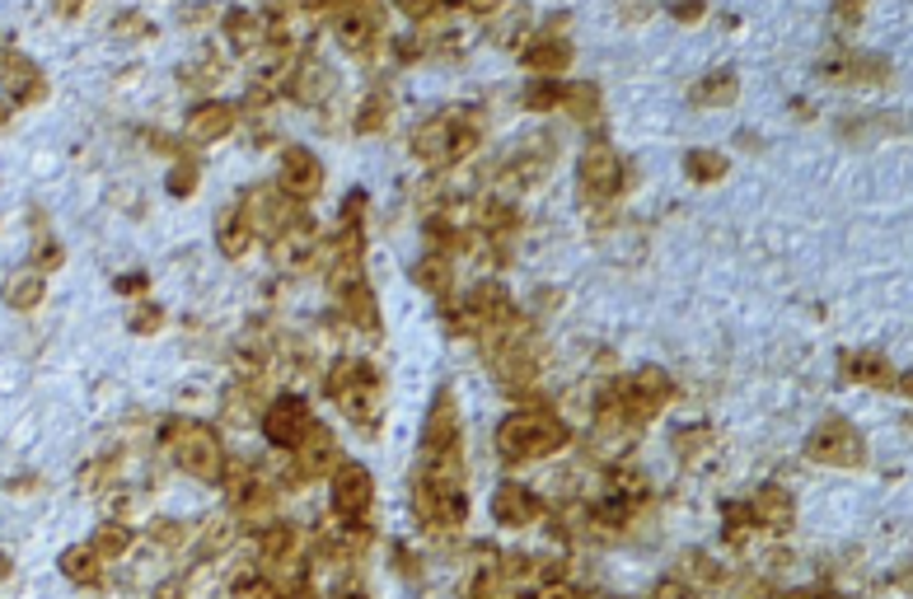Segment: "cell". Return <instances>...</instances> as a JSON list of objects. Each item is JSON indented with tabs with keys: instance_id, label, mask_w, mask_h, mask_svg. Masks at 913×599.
<instances>
[{
	"instance_id": "obj_41",
	"label": "cell",
	"mask_w": 913,
	"mask_h": 599,
	"mask_svg": "<svg viewBox=\"0 0 913 599\" xmlns=\"http://www.w3.org/2000/svg\"><path fill=\"white\" fill-rule=\"evenodd\" d=\"M562 80H539L534 90H525V109H557Z\"/></svg>"
},
{
	"instance_id": "obj_11",
	"label": "cell",
	"mask_w": 913,
	"mask_h": 599,
	"mask_svg": "<svg viewBox=\"0 0 913 599\" xmlns=\"http://www.w3.org/2000/svg\"><path fill=\"white\" fill-rule=\"evenodd\" d=\"M371 506H375L371 468H365V464H342L338 473H332V510H338L347 524H361L365 516H371Z\"/></svg>"
},
{
	"instance_id": "obj_23",
	"label": "cell",
	"mask_w": 913,
	"mask_h": 599,
	"mask_svg": "<svg viewBox=\"0 0 913 599\" xmlns=\"http://www.w3.org/2000/svg\"><path fill=\"white\" fill-rule=\"evenodd\" d=\"M749 516H754V524H764V530H792L797 506L782 487H759L749 501Z\"/></svg>"
},
{
	"instance_id": "obj_46",
	"label": "cell",
	"mask_w": 913,
	"mask_h": 599,
	"mask_svg": "<svg viewBox=\"0 0 913 599\" xmlns=\"http://www.w3.org/2000/svg\"><path fill=\"white\" fill-rule=\"evenodd\" d=\"M421 52H427V33H403V38H394V57L398 61H417Z\"/></svg>"
},
{
	"instance_id": "obj_40",
	"label": "cell",
	"mask_w": 913,
	"mask_h": 599,
	"mask_svg": "<svg viewBox=\"0 0 913 599\" xmlns=\"http://www.w3.org/2000/svg\"><path fill=\"white\" fill-rule=\"evenodd\" d=\"M230 539H235V524L230 520H211V530L202 539V557H216L221 549H230Z\"/></svg>"
},
{
	"instance_id": "obj_42",
	"label": "cell",
	"mask_w": 913,
	"mask_h": 599,
	"mask_svg": "<svg viewBox=\"0 0 913 599\" xmlns=\"http://www.w3.org/2000/svg\"><path fill=\"white\" fill-rule=\"evenodd\" d=\"M684 576H694V580H702V586H712V580H722V567H717V562H708V553H689V557H684Z\"/></svg>"
},
{
	"instance_id": "obj_37",
	"label": "cell",
	"mask_w": 913,
	"mask_h": 599,
	"mask_svg": "<svg viewBox=\"0 0 913 599\" xmlns=\"http://www.w3.org/2000/svg\"><path fill=\"white\" fill-rule=\"evenodd\" d=\"M384 122H390V99H384V94H371V99L361 103V113H357V132H361V136L384 132Z\"/></svg>"
},
{
	"instance_id": "obj_28",
	"label": "cell",
	"mask_w": 913,
	"mask_h": 599,
	"mask_svg": "<svg viewBox=\"0 0 913 599\" xmlns=\"http://www.w3.org/2000/svg\"><path fill=\"white\" fill-rule=\"evenodd\" d=\"M61 576L76 580V586H99V580H103V557L90 549V543H76V549L61 553Z\"/></svg>"
},
{
	"instance_id": "obj_34",
	"label": "cell",
	"mask_w": 913,
	"mask_h": 599,
	"mask_svg": "<svg viewBox=\"0 0 913 599\" xmlns=\"http://www.w3.org/2000/svg\"><path fill=\"white\" fill-rule=\"evenodd\" d=\"M684 173H689V183H717L726 173V155L722 150H689L684 155Z\"/></svg>"
},
{
	"instance_id": "obj_53",
	"label": "cell",
	"mask_w": 913,
	"mask_h": 599,
	"mask_svg": "<svg viewBox=\"0 0 913 599\" xmlns=\"http://www.w3.org/2000/svg\"><path fill=\"white\" fill-rule=\"evenodd\" d=\"M782 599H834V595H824V590H792V595H782Z\"/></svg>"
},
{
	"instance_id": "obj_21",
	"label": "cell",
	"mask_w": 913,
	"mask_h": 599,
	"mask_svg": "<svg viewBox=\"0 0 913 599\" xmlns=\"http://www.w3.org/2000/svg\"><path fill=\"white\" fill-rule=\"evenodd\" d=\"M235 122H239V109H235V103L206 99L202 109H192V113H188V136H192V140H221V136H230V132H235Z\"/></svg>"
},
{
	"instance_id": "obj_10",
	"label": "cell",
	"mask_w": 913,
	"mask_h": 599,
	"mask_svg": "<svg viewBox=\"0 0 913 599\" xmlns=\"http://www.w3.org/2000/svg\"><path fill=\"white\" fill-rule=\"evenodd\" d=\"M332 38L351 57H365L384 38V10L380 5H342L332 10Z\"/></svg>"
},
{
	"instance_id": "obj_31",
	"label": "cell",
	"mask_w": 913,
	"mask_h": 599,
	"mask_svg": "<svg viewBox=\"0 0 913 599\" xmlns=\"http://www.w3.org/2000/svg\"><path fill=\"white\" fill-rule=\"evenodd\" d=\"M225 38H230L239 52H253L258 43H268V20L249 10H230L225 14Z\"/></svg>"
},
{
	"instance_id": "obj_17",
	"label": "cell",
	"mask_w": 913,
	"mask_h": 599,
	"mask_svg": "<svg viewBox=\"0 0 913 599\" xmlns=\"http://www.w3.org/2000/svg\"><path fill=\"white\" fill-rule=\"evenodd\" d=\"M492 516H497V524H506V530H525V524H534L543 516V501L525 483H501L492 491Z\"/></svg>"
},
{
	"instance_id": "obj_57",
	"label": "cell",
	"mask_w": 913,
	"mask_h": 599,
	"mask_svg": "<svg viewBox=\"0 0 913 599\" xmlns=\"http://www.w3.org/2000/svg\"><path fill=\"white\" fill-rule=\"evenodd\" d=\"M0 127H5V109H0Z\"/></svg>"
},
{
	"instance_id": "obj_49",
	"label": "cell",
	"mask_w": 913,
	"mask_h": 599,
	"mask_svg": "<svg viewBox=\"0 0 913 599\" xmlns=\"http://www.w3.org/2000/svg\"><path fill=\"white\" fill-rule=\"evenodd\" d=\"M155 539H160L165 549H173V543H183V530L173 520H160V524H155Z\"/></svg>"
},
{
	"instance_id": "obj_48",
	"label": "cell",
	"mask_w": 913,
	"mask_h": 599,
	"mask_svg": "<svg viewBox=\"0 0 913 599\" xmlns=\"http://www.w3.org/2000/svg\"><path fill=\"white\" fill-rule=\"evenodd\" d=\"M403 14H408L413 24H436V20H450V10H446V5H403Z\"/></svg>"
},
{
	"instance_id": "obj_44",
	"label": "cell",
	"mask_w": 913,
	"mask_h": 599,
	"mask_svg": "<svg viewBox=\"0 0 913 599\" xmlns=\"http://www.w3.org/2000/svg\"><path fill=\"white\" fill-rule=\"evenodd\" d=\"M749 530H754L749 506H726V539H731V543H745Z\"/></svg>"
},
{
	"instance_id": "obj_4",
	"label": "cell",
	"mask_w": 913,
	"mask_h": 599,
	"mask_svg": "<svg viewBox=\"0 0 913 599\" xmlns=\"http://www.w3.org/2000/svg\"><path fill=\"white\" fill-rule=\"evenodd\" d=\"M328 394L338 398V408L371 431L380 421V375L365 361H332L328 370Z\"/></svg>"
},
{
	"instance_id": "obj_50",
	"label": "cell",
	"mask_w": 913,
	"mask_h": 599,
	"mask_svg": "<svg viewBox=\"0 0 913 599\" xmlns=\"http://www.w3.org/2000/svg\"><path fill=\"white\" fill-rule=\"evenodd\" d=\"M834 20H838V24H857V20H863V5H838V10H834Z\"/></svg>"
},
{
	"instance_id": "obj_35",
	"label": "cell",
	"mask_w": 913,
	"mask_h": 599,
	"mask_svg": "<svg viewBox=\"0 0 913 599\" xmlns=\"http://www.w3.org/2000/svg\"><path fill=\"white\" fill-rule=\"evenodd\" d=\"M338 309H342L347 319L357 324L361 332H380V309H375V295H371V286H365V291H357V295H347V300H338Z\"/></svg>"
},
{
	"instance_id": "obj_15",
	"label": "cell",
	"mask_w": 913,
	"mask_h": 599,
	"mask_svg": "<svg viewBox=\"0 0 913 599\" xmlns=\"http://www.w3.org/2000/svg\"><path fill=\"white\" fill-rule=\"evenodd\" d=\"M277 188L286 192L291 202H309V197H319V188H324V165L314 160L309 150L291 146L286 155H281V179H277Z\"/></svg>"
},
{
	"instance_id": "obj_32",
	"label": "cell",
	"mask_w": 913,
	"mask_h": 599,
	"mask_svg": "<svg viewBox=\"0 0 913 599\" xmlns=\"http://www.w3.org/2000/svg\"><path fill=\"white\" fill-rule=\"evenodd\" d=\"M328 70L319 66V61H295V70H291V80H286V90L301 99V103H319L324 94H328Z\"/></svg>"
},
{
	"instance_id": "obj_25",
	"label": "cell",
	"mask_w": 913,
	"mask_h": 599,
	"mask_svg": "<svg viewBox=\"0 0 913 599\" xmlns=\"http://www.w3.org/2000/svg\"><path fill=\"white\" fill-rule=\"evenodd\" d=\"M295 549H301V534H295V524L272 520L268 530H258V562H262V567H281L286 557H295Z\"/></svg>"
},
{
	"instance_id": "obj_14",
	"label": "cell",
	"mask_w": 913,
	"mask_h": 599,
	"mask_svg": "<svg viewBox=\"0 0 913 599\" xmlns=\"http://www.w3.org/2000/svg\"><path fill=\"white\" fill-rule=\"evenodd\" d=\"M886 70H890L886 57H867V52H853V47H838L820 61V76L830 84H881Z\"/></svg>"
},
{
	"instance_id": "obj_9",
	"label": "cell",
	"mask_w": 913,
	"mask_h": 599,
	"mask_svg": "<svg viewBox=\"0 0 913 599\" xmlns=\"http://www.w3.org/2000/svg\"><path fill=\"white\" fill-rule=\"evenodd\" d=\"M239 216L249 221V230H253V239L262 235V239H281L286 235V225L301 216L295 211V202L286 197L281 188H253V192H244V202H239Z\"/></svg>"
},
{
	"instance_id": "obj_54",
	"label": "cell",
	"mask_w": 913,
	"mask_h": 599,
	"mask_svg": "<svg viewBox=\"0 0 913 599\" xmlns=\"http://www.w3.org/2000/svg\"><path fill=\"white\" fill-rule=\"evenodd\" d=\"M10 572H14V562H10V553H0V580H10Z\"/></svg>"
},
{
	"instance_id": "obj_45",
	"label": "cell",
	"mask_w": 913,
	"mask_h": 599,
	"mask_svg": "<svg viewBox=\"0 0 913 599\" xmlns=\"http://www.w3.org/2000/svg\"><path fill=\"white\" fill-rule=\"evenodd\" d=\"M160 324H165V314L155 309V305H136V309L127 314V328H132V332H155Z\"/></svg>"
},
{
	"instance_id": "obj_26",
	"label": "cell",
	"mask_w": 913,
	"mask_h": 599,
	"mask_svg": "<svg viewBox=\"0 0 913 599\" xmlns=\"http://www.w3.org/2000/svg\"><path fill=\"white\" fill-rule=\"evenodd\" d=\"M735 94H741V80H735V70H712V76H702L689 99H694V109H726V103H735Z\"/></svg>"
},
{
	"instance_id": "obj_29",
	"label": "cell",
	"mask_w": 913,
	"mask_h": 599,
	"mask_svg": "<svg viewBox=\"0 0 913 599\" xmlns=\"http://www.w3.org/2000/svg\"><path fill=\"white\" fill-rule=\"evenodd\" d=\"M848 370H853V380H857V384H871V389H904V380L894 375V365H890L886 357H876V351H863V357H853Z\"/></svg>"
},
{
	"instance_id": "obj_5",
	"label": "cell",
	"mask_w": 913,
	"mask_h": 599,
	"mask_svg": "<svg viewBox=\"0 0 913 599\" xmlns=\"http://www.w3.org/2000/svg\"><path fill=\"white\" fill-rule=\"evenodd\" d=\"M609 394H613V408L623 412L628 427H642V421H652L665 403L675 398V380L665 375L661 365H642L638 375H623Z\"/></svg>"
},
{
	"instance_id": "obj_22",
	"label": "cell",
	"mask_w": 913,
	"mask_h": 599,
	"mask_svg": "<svg viewBox=\"0 0 913 599\" xmlns=\"http://www.w3.org/2000/svg\"><path fill=\"white\" fill-rule=\"evenodd\" d=\"M549 165H553V155H549V136H539V140H530L511 165L501 169V183H511V188H534L543 173H549Z\"/></svg>"
},
{
	"instance_id": "obj_43",
	"label": "cell",
	"mask_w": 913,
	"mask_h": 599,
	"mask_svg": "<svg viewBox=\"0 0 913 599\" xmlns=\"http://www.w3.org/2000/svg\"><path fill=\"white\" fill-rule=\"evenodd\" d=\"M113 33H127V38H155V24L146 20V14L127 10V14H117V20H113Z\"/></svg>"
},
{
	"instance_id": "obj_16",
	"label": "cell",
	"mask_w": 913,
	"mask_h": 599,
	"mask_svg": "<svg viewBox=\"0 0 913 599\" xmlns=\"http://www.w3.org/2000/svg\"><path fill=\"white\" fill-rule=\"evenodd\" d=\"M454 122L460 113H436L413 132V155L427 169H446L450 165V140H454Z\"/></svg>"
},
{
	"instance_id": "obj_7",
	"label": "cell",
	"mask_w": 913,
	"mask_h": 599,
	"mask_svg": "<svg viewBox=\"0 0 913 599\" xmlns=\"http://www.w3.org/2000/svg\"><path fill=\"white\" fill-rule=\"evenodd\" d=\"M511 300H506V291L501 286H473L464 300H454V305H446V319H450V328L460 332V338H483V332L492 328V324H501V319H511Z\"/></svg>"
},
{
	"instance_id": "obj_52",
	"label": "cell",
	"mask_w": 913,
	"mask_h": 599,
	"mask_svg": "<svg viewBox=\"0 0 913 599\" xmlns=\"http://www.w3.org/2000/svg\"><path fill=\"white\" fill-rule=\"evenodd\" d=\"M675 20H679V24H698V20H702V5H689V10H675Z\"/></svg>"
},
{
	"instance_id": "obj_6",
	"label": "cell",
	"mask_w": 913,
	"mask_h": 599,
	"mask_svg": "<svg viewBox=\"0 0 913 599\" xmlns=\"http://www.w3.org/2000/svg\"><path fill=\"white\" fill-rule=\"evenodd\" d=\"M805 454H811L815 464H830V468H863L867 464V440L848 417H824L811 431V440H805Z\"/></svg>"
},
{
	"instance_id": "obj_19",
	"label": "cell",
	"mask_w": 913,
	"mask_h": 599,
	"mask_svg": "<svg viewBox=\"0 0 913 599\" xmlns=\"http://www.w3.org/2000/svg\"><path fill=\"white\" fill-rule=\"evenodd\" d=\"M520 61H525V70H534L539 80H557L562 70L572 66V47L562 38H553V33H539L534 43L520 47Z\"/></svg>"
},
{
	"instance_id": "obj_3",
	"label": "cell",
	"mask_w": 913,
	"mask_h": 599,
	"mask_svg": "<svg viewBox=\"0 0 913 599\" xmlns=\"http://www.w3.org/2000/svg\"><path fill=\"white\" fill-rule=\"evenodd\" d=\"M169 450H173V464H179L188 478L198 483H221L225 473V450H221V436L216 427H206V421H169Z\"/></svg>"
},
{
	"instance_id": "obj_27",
	"label": "cell",
	"mask_w": 913,
	"mask_h": 599,
	"mask_svg": "<svg viewBox=\"0 0 913 599\" xmlns=\"http://www.w3.org/2000/svg\"><path fill=\"white\" fill-rule=\"evenodd\" d=\"M249 244H253V230H249V221L239 216V206L221 211V221H216V249L225 258H244V253H249Z\"/></svg>"
},
{
	"instance_id": "obj_36",
	"label": "cell",
	"mask_w": 913,
	"mask_h": 599,
	"mask_svg": "<svg viewBox=\"0 0 913 599\" xmlns=\"http://www.w3.org/2000/svg\"><path fill=\"white\" fill-rule=\"evenodd\" d=\"M90 549L103 557V562H117L122 553L132 549V530L127 524H117V520H109V524H99V534L90 539Z\"/></svg>"
},
{
	"instance_id": "obj_47",
	"label": "cell",
	"mask_w": 913,
	"mask_h": 599,
	"mask_svg": "<svg viewBox=\"0 0 913 599\" xmlns=\"http://www.w3.org/2000/svg\"><path fill=\"white\" fill-rule=\"evenodd\" d=\"M652 599H698V590H694L684 576H665L661 586H656V595H652Z\"/></svg>"
},
{
	"instance_id": "obj_8",
	"label": "cell",
	"mask_w": 913,
	"mask_h": 599,
	"mask_svg": "<svg viewBox=\"0 0 913 599\" xmlns=\"http://www.w3.org/2000/svg\"><path fill=\"white\" fill-rule=\"evenodd\" d=\"M576 183H582L586 202H613L623 192V160L609 140H590L576 165Z\"/></svg>"
},
{
	"instance_id": "obj_56",
	"label": "cell",
	"mask_w": 913,
	"mask_h": 599,
	"mask_svg": "<svg viewBox=\"0 0 913 599\" xmlns=\"http://www.w3.org/2000/svg\"><path fill=\"white\" fill-rule=\"evenodd\" d=\"M5 57H10V47H5V43H0V66H5Z\"/></svg>"
},
{
	"instance_id": "obj_24",
	"label": "cell",
	"mask_w": 913,
	"mask_h": 599,
	"mask_svg": "<svg viewBox=\"0 0 913 599\" xmlns=\"http://www.w3.org/2000/svg\"><path fill=\"white\" fill-rule=\"evenodd\" d=\"M413 286H421L427 295H450L454 286V262H450V249H431L413 262Z\"/></svg>"
},
{
	"instance_id": "obj_20",
	"label": "cell",
	"mask_w": 913,
	"mask_h": 599,
	"mask_svg": "<svg viewBox=\"0 0 913 599\" xmlns=\"http://www.w3.org/2000/svg\"><path fill=\"white\" fill-rule=\"evenodd\" d=\"M446 445H460V412H454V394L450 389H441L431 398L427 431H421V450H446Z\"/></svg>"
},
{
	"instance_id": "obj_38",
	"label": "cell",
	"mask_w": 913,
	"mask_h": 599,
	"mask_svg": "<svg viewBox=\"0 0 913 599\" xmlns=\"http://www.w3.org/2000/svg\"><path fill=\"white\" fill-rule=\"evenodd\" d=\"M675 450H679V460H698L702 450H712V431L708 427H684V431H675Z\"/></svg>"
},
{
	"instance_id": "obj_12",
	"label": "cell",
	"mask_w": 913,
	"mask_h": 599,
	"mask_svg": "<svg viewBox=\"0 0 913 599\" xmlns=\"http://www.w3.org/2000/svg\"><path fill=\"white\" fill-rule=\"evenodd\" d=\"M342 468V454H338V440L324 421H309L305 436L295 440V478H332Z\"/></svg>"
},
{
	"instance_id": "obj_18",
	"label": "cell",
	"mask_w": 913,
	"mask_h": 599,
	"mask_svg": "<svg viewBox=\"0 0 913 599\" xmlns=\"http://www.w3.org/2000/svg\"><path fill=\"white\" fill-rule=\"evenodd\" d=\"M0 90H5L20 109H29V103H43L47 99V80H43V70L33 66L29 57H20V52H10L5 66H0Z\"/></svg>"
},
{
	"instance_id": "obj_55",
	"label": "cell",
	"mask_w": 913,
	"mask_h": 599,
	"mask_svg": "<svg viewBox=\"0 0 913 599\" xmlns=\"http://www.w3.org/2000/svg\"><path fill=\"white\" fill-rule=\"evenodd\" d=\"M338 599H365V595H361V590H347V595H338Z\"/></svg>"
},
{
	"instance_id": "obj_39",
	"label": "cell",
	"mask_w": 913,
	"mask_h": 599,
	"mask_svg": "<svg viewBox=\"0 0 913 599\" xmlns=\"http://www.w3.org/2000/svg\"><path fill=\"white\" fill-rule=\"evenodd\" d=\"M169 192L173 197H192L198 192V165H188V160H179L169 169Z\"/></svg>"
},
{
	"instance_id": "obj_13",
	"label": "cell",
	"mask_w": 913,
	"mask_h": 599,
	"mask_svg": "<svg viewBox=\"0 0 913 599\" xmlns=\"http://www.w3.org/2000/svg\"><path fill=\"white\" fill-rule=\"evenodd\" d=\"M309 427V408L301 394H277L268 408H262V436L272 440L277 450H295V440Z\"/></svg>"
},
{
	"instance_id": "obj_1",
	"label": "cell",
	"mask_w": 913,
	"mask_h": 599,
	"mask_svg": "<svg viewBox=\"0 0 913 599\" xmlns=\"http://www.w3.org/2000/svg\"><path fill=\"white\" fill-rule=\"evenodd\" d=\"M413 510L431 530H460L469 516V491H464V460L460 445L446 450H421L417 478H413Z\"/></svg>"
},
{
	"instance_id": "obj_30",
	"label": "cell",
	"mask_w": 913,
	"mask_h": 599,
	"mask_svg": "<svg viewBox=\"0 0 913 599\" xmlns=\"http://www.w3.org/2000/svg\"><path fill=\"white\" fill-rule=\"evenodd\" d=\"M557 109H567L576 122L600 117V84H590V80H567V84H562V94H557Z\"/></svg>"
},
{
	"instance_id": "obj_33",
	"label": "cell",
	"mask_w": 913,
	"mask_h": 599,
	"mask_svg": "<svg viewBox=\"0 0 913 599\" xmlns=\"http://www.w3.org/2000/svg\"><path fill=\"white\" fill-rule=\"evenodd\" d=\"M5 305H10V309H20V314L38 309V305H43V272H33V268L14 272V276L5 281Z\"/></svg>"
},
{
	"instance_id": "obj_51",
	"label": "cell",
	"mask_w": 913,
	"mask_h": 599,
	"mask_svg": "<svg viewBox=\"0 0 913 599\" xmlns=\"http://www.w3.org/2000/svg\"><path fill=\"white\" fill-rule=\"evenodd\" d=\"M539 599H586L582 590H572V586H553V590H543Z\"/></svg>"
},
{
	"instance_id": "obj_2",
	"label": "cell",
	"mask_w": 913,
	"mask_h": 599,
	"mask_svg": "<svg viewBox=\"0 0 913 599\" xmlns=\"http://www.w3.org/2000/svg\"><path fill=\"white\" fill-rule=\"evenodd\" d=\"M567 445V421L553 417L549 408H525V412H511L497 427V454L506 464H534V460H549Z\"/></svg>"
}]
</instances>
